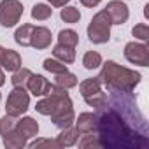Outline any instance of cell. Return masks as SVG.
Segmentation results:
<instances>
[{"mask_svg": "<svg viewBox=\"0 0 149 149\" xmlns=\"http://www.w3.org/2000/svg\"><path fill=\"white\" fill-rule=\"evenodd\" d=\"M51 30L46 26H33L32 35H30V46L35 49H46L51 46Z\"/></svg>", "mask_w": 149, "mask_h": 149, "instance_id": "30bf717a", "label": "cell"}, {"mask_svg": "<svg viewBox=\"0 0 149 149\" xmlns=\"http://www.w3.org/2000/svg\"><path fill=\"white\" fill-rule=\"evenodd\" d=\"M105 11H107V14L111 18L112 25H123L130 18V11H128L126 4L121 2V0H111L107 4V7H105Z\"/></svg>", "mask_w": 149, "mask_h": 149, "instance_id": "ba28073f", "label": "cell"}, {"mask_svg": "<svg viewBox=\"0 0 149 149\" xmlns=\"http://www.w3.org/2000/svg\"><path fill=\"white\" fill-rule=\"evenodd\" d=\"M125 58L133 65L147 67L149 65V47L144 42H128L125 46Z\"/></svg>", "mask_w": 149, "mask_h": 149, "instance_id": "8992f818", "label": "cell"}, {"mask_svg": "<svg viewBox=\"0 0 149 149\" xmlns=\"http://www.w3.org/2000/svg\"><path fill=\"white\" fill-rule=\"evenodd\" d=\"M16 130H18L21 135H25L26 139H32V137H35V135L39 133V123H37L33 118L25 116V118L18 119V123H16Z\"/></svg>", "mask_w": 149, "mask_h": 149, "instance_id": "7c38bea8", "label": "cell"}, {"mask_svg": "<svg viewBox=\"0 0 149 149\" xmlns=\"http://www.w3.org/2000/svg\"><path fill=\"white\" fill-rule=\"evenodd\" d=\"M32 30H33V25L25 23L23 26H19V28L14 32V40H16L19 46L28 47V46H30V35H32Z\"/></svg>", "mask_w": 149, "mask_h": 149, "instance_id": "d6986e66", "label": "cell"}, {"mask_svg": "<svg viewBox=\"0 0 149 149\" xmlns=\"http://www.w3.org/2000/svg\"><path fill=\"white\" fill-rule=\"evenodd\" d=\"M84 100H86V104H88V105H91V107L98 109V107H102V105L105 104L107 95L100 90V91H97V93H93V95H90V97H84Z\"/></svg>", "mask_w": 149, "mask_h": 149, "instance_id": "83f0119b", "label": "cell"}, {"mask_svg": "<svg viewBox=\"0 0 149 149\" xmlns=\"http://www.w3.org/2000/svg\"><path fill=\"white\" fill-rule=\"evenodd\" d=\"M2 140H4V146H6V149H23V147H26L28 146V139L25 137V135H21L18 130H14V132H11V133H7V135H4L2 137Z\"/></svg>", "mask_w": 149, "mask_h": 149, "instance_id": "5bb4252c", "label": "cell"}, {"mask_svg": "<svg viewBox=\"0 0 149 149\" xmlns=\"http://www.w3.org/2000/svg\"><path fill=\"white\" fill-rule=\"evenodd\" d=\"M53 16V9L51 6H46V4H35L33 9H32V18L37 19V21H46Z\"/></svg>", "mask_w": 149, "mask_h": 149, "instance_id": "7402d4cb", "label": "cell"}, {"mask_svg": "<svg viewBox=\"0 0 149 149\" xmlns=\"http://www.w3.org/2000/svg\"><path fill=\"white\" fill-rule=\"evenodd\" d=\"M74 121H76V130L81 135L95 132V114L93 112H83V114H79L77 119H74Z\"/></svg>", "mask_w": 149, "mask_h": 149, "instance_id": "4fadbf2b", "label": "cell"}, {"mask_svg": "<svg viewBox=\"0 0 149 149\" xmlns=\"http://www.w3.org/2000/svg\"><path fill=\"white\" fill-rule=\"evenodd\" d=\"M26 88H28V91H30L32 95H35V97H46V95L51 93L53 84H51L44 76L32 74L30 79H28V83H26Z\"/></svg>", "mask_w": 149, "mask_h": 149, "instance_id": "9c48e42d", "label": "cell"}, {"mask_svg": "<svg viewBox=\"0 0 149 149\" xmlns=\"http://www.w3.org/2000/svg\"><path fill=\"white\" fill-rule=\"evenodd\" d=\"M16 123H18V119L14 118V116H9V114H6L2 119H0V135H7V133H11V132H14L16 130Z\"/></svg>", "mask_w": 149, "mask_h": 149, "instance_id": "4316f807", "label": "cell"}, {"mask_svg": "<svg viewBox=\"0 0 149 149\" xmlns=\"http://www.w3.org/2000/svg\"><path fill=\"white\" fill-rule=\"evenodd\" d=\"M54 84L65 88V90H70V88H76L77 86V76L72 72H61V74H56L54 76Z\"/></svg>", "mask_w": 149, "mask_h": 149, "instance_id": "ac0fdd59", "label": "cell"}, {"mask_svg": "<svg viewBox=\"0 0 149 149\" xmlns=\"http://www.w3.org/2000/svg\"><path fill=\"white\" fill-rule=\"evenodd\" d=\"M74 119H76V114H74L72 100H67L65 104H61V105H60V107L51 114V121H53V125H54V126H58L60 130L72 126Z\"/></svg>", "mask_w": 149, "mask_h": 149, "instance_id": "52a82bcc", "label": "cell"}, {"mask_svg": "<svg viewBox=\"0 0 149 149\" xmlns=\"http://www.w3.org/2000/svg\"><path fill=\"white\" fill-rule=\"evenodd\" d=\"M0 65L7 72H16L21 67V56L14 49H4L2 58H0Z\"/></svg>", "mask_w": 149, "mask_h": 149, "instance_id": "8fae6325", "label": "cell"}, {"mask_svg": "<svg viewBox=\"0 0 149 149\" xmlns=\"http://www.w3.org/2000/svg\"><path fill=\"white\" fill-rule=\"evenodd\" d=\"M30 76H32V70H30V68L19 67L16 72H13V79H11V83H13L14 88H26V83H28Z\"/></svg>", "mask_w": 149, "mask_h": 149, "instance_id": "ffe728a7", "label": "cell"}, {"mask_svg": "<svg viewBox=\"0 0 149 149\" xmlns=\"http://www.w3.org/2000/svg\"><path fill=\"white\" fill-rule=\"evenodd\" d=\"M100 2H102V0H81V4L84 7H97Z\"/></svg>", "mask_w": 149, "mask_h": 149, "instance_id": "4dcf8cb0", "label": "cell"}, {"mask_svg": "<svg viewBox=\"0 0 149 149\" xmlns=\"http://www.w3.org/2000/svg\"><path fill=\"white\" fill-rule=\"evenodd\" d=\"M6 84V76H4V70L0 68V86H4Z\"/></svg>", "mask_w": 149, "mask_h": 149, "instance_id": "d6a6232c", "label": "cell"}, {"mask_svg": "<svg viewBox=\"0 0 149 149\" xmlns=\"http://www.w3.org/2000/svg\"><path fill=\"white\" fill-rule=\"evenodd\" d=\"M100 90H102V81H100V77H88V79H84V81L79 84V91H81L83 98H84V97H90V95H93V93H97V91H100Z\"/></svg>", "mask_w": 149, "mask_h": 149, "instance_id": "e0dca14e", "label": "cell"}, {"mask_svg": "<svg viewBox=\"0 0 149 149\" xmlns=\"http://www.w3.org/2000/svg\"><path fill=\"white\" fill-rule=\"evenodd\" d=\"M132 35H133L135 39L142 40V42H147V40H149V26H147L146 23H139V25H135V26L132 28Z\"/></svg>", "mask_w": 149, "mask_h": 149, "instance_id": "f1b7e54d", "label": "cell"}, {"mask_svg": "<svg viewBox=\"0 0 149 149\" xmlns=\"http://www.w3.org/2000/svg\"><path fill=\"white\" fill-rule=\"evenodd\" d=\"M23 16V4L19 0H2L0 2V25L13 28Z\"/></svg>", "mask_w": 149, "mask_h": 149, "instance_id": "5b68a950", "label": "cell"}, {"mask_svg": "<svg viewBox=\"0 0 149 149\" xmlns=\"http://www.w3.org/2000/svg\"><path fill=\"white\" fill-rule=\"evenodd\" d=\"M83 65H84V68H88V70L98 68V67L102 65V56H100V53H97V51H88V53L84 54V58H83Z\"/></svg>", "mask_w": 149, "mask_h": 149, "instance_id": "603a6c76", "label": "cell"}, {"mask_svg": "<svg viewBox=\"0 0 149 149\" xmlns=\"http://www.w3.org/2000/svg\"><path fill=\"white\" fill-rule=\"evenodd\" d=\"M30 147H53V149H60V144L56 139H37L33 142L28 144Z\"/></svg>", "mask_w": 149, "mask_h": 149, "instance_id": "f546056e", "label": "cell"}, {"mask_svg": "<svg viewBox=\"0 0 149 149\" xmlns=\"http://www.w3.org/2000/svg\"><path fill=\"white\" fill-rule=\"evenodd\" d=\"M47 72H51V74H61V72H67L68 68H67V65L65 63H61L60 60H56V58H47V60H44V65H42Z\"/></svg>", "mask_w": 149, "mask_h": 149, "instance_id": "484cf974", "label": "cell"}, {"mask_svg": "<svg viewBox=\"0 0 149 149\" xmlns=\"http://www.w3.org/2000/svg\"><path fill=\"white\" fill-rule=\"evenodd\" d=\"M79 147L81 149H98L102 146H100V140H98L97 133L91 132V133H84L83 135V139L79 140Z\"/></svg>", "mask_w": 149, "mask_h": 149, "instance_id": "d4e9b609", "label": "cell"}, {"mask_svg": "<svg viewBox=\"0 0 149 149\" xmlns=\"http://www.w3.org/2000/svg\"><path fill=\"white\" fill-rule=\"evenodd\" d=\"M79 132L76 130V128H72V126H68V128H63L61 130V133L58 135V144H60V147H70V146H76L77 144V140H79Z\"/></svg>", "mask_w": 149, "mask_h": 149, "instance_id": "2e32d148", "label": "cell"}, {"mask_svg": "<svg viewBox=\"0 0 149 149\" xmlns=\"http://www.w3.org/2000/svg\"><path fill=\"white\" fill-rule=\"evenodd\" d=\"M0 100H2V93H0Z\"/></svg>", "mask_w": 149, "mask_h": 149, "instance_id": "e575fe53", "label": "cell"}, {"mask_svg": "<svg viewBox=\"0 0 149 149\" xmlns=\"http://www.w3.org/2000/svg\"><path fill=\"white\" fill-rule=\"evenodd\" d=\"M100 81L107 86L109 91H123V93H133L135 86L140 83V74L118 65L112 60H107L102 65L100 70Z\"/></svg>", "mask_w": 149, "mask_h": 149, "instance_id": "7a4b0ae2", "label": "cell"}, {"mask_svg": "<svg viewBox=\"0 0 149 149\" xmlns=\"http://www.w3.org/2000/svg\"><path fill=\"white\" fill-rule=\"evenodd\" d=\"M53 56L61 63H74L76 61V47H68L63 44H56L53 47Z\"/></svg>", "mask_w": 149, "mask_h": 149, "instance_id": "9a60e30c", "label": "cell"}, {"mask_svg": "<svg viewBox=\"0 0 149 149\" xmlns=\"http://www.w3.org/2000/svg\"><path fill=\"white\" fill-rule=\"evenodd\" d=\"M28 107H30V95L26 93V90L25 88H14L7 97L6 114L19 118L28 111Z\"/></svg>", "mask_w": 149, "mask_h": 149, "instance_id": "277c9868", "label": "cell"}, {"mask_svg": "<svg viewBox=\"0 0 149 149\" xmlns=\"http://www.w3.org/2000/svg\"><path fill=\"white\" fill-rule=\"evenodd\" d=\"M95 133L107 149H144L149 144V126L133 93L111 91L95 112Z\"/></svg>", "mask_w": 149, "mask_h": 149, "instance_id": "6da1fadb", "label": "cell"}, {"mask_svg": "<svg viewBox=\"0 0 149 149\" xmlns=\"http://www.w3.org/2000/svg\"><path fill=\"white\" fill-rule=\"evenodd\" d=\"M111 26H112V21L107 14V11H98L93 19L90 21L88 25V39L93 42V44H105L109 42L111 39Z\"/></svg>", "mask_w": 149, "mask_h": 149, "instance_id": "3957f363", "label": "cell"}, {"mask_svg": "<svg viewBox=\"0 0 149 149\" xmlns=\"http://www.w3.org/2000/svg\"><path fill=\"white\" fill-rule=\"evenodd\" d=\"M60 18H61L65 23H77V21L81 19V13H79L77 7H72V6L65 7V6H63V9H61V13H60Z\"/></svg>", "mask_w": 149, "mask_h": 149, "instance_id": "cb8c5ba5", "label": "cell"}, {"mask_svg": "<svg viewBox=\"0 0 149 149\" xmlns=\"http://www.w3.org/2000/svg\"><path fill=\"white\" fill-rule=\"evenodd\" d=\"M47 2L51 4V7H63L68 0H47Z\"/></svg>", "mask_w": 149, "mask_h": 149, "instance_id": "1f68e13d", "label": "cell"}, {"mask_svg": "<svg viewBox=\"0 0 149 149\" xmlns=\"http://www.w3.org/2000/svg\"><path fill=\"white\" fill-rule=\"evenodd\" d=\"M2 53H4V47H2V46H0V58H2Z\"/></svg>", "mask_w": 149, "mask_h": 149, "instance_id": "836d02e7", "label": "cell"}, {"mask_svg": "<svg viewBox=\"0 0 149 149\" xmlns=\"http://www.w3.org/2000/svg\"><path fill=\"white\" fill-rule=\"evenodd\" d=\"M77 42H79L77 32H74V30H70V28L61 30V32L58 33V44H63V46H68V47H76Z\"/></svg>", "mask_w": 149, "mask_h": 149, "instance_id": "44dd1931", "label": "cell"}]
</instances>
